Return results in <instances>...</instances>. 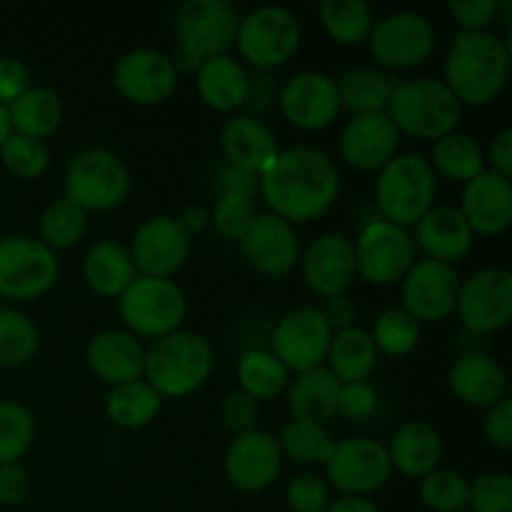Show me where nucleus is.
I'll return each instance as SVG.
<instances>
[{
	"label": "nucleus",
	"mask_w": 512,
	"mask_h": 512,
	"mask_svg": "<svg viewBox=\"0 0 512 512\" xmlns=\"http://www.w3.org/2000/svg\"><path fill=\"white\" fill-rule=\"evenodd\" d=\"M268 213L303 225L320 218L340 195V170L325 150L313 145H293L280 150L268 170L258 178Z\"/></svg>",
	"instance_id": "1"
},
{
	"label": "nucleus",
	"mask_w": 512,
	"mask_h": 512,
	"mask_svg": "<svg viewBox=\"0 0 512 512\" xmlns=\"http://www.w3.org/2000/svg\"><path fill=\"white\" fill-rule=\"evenodd\" d=\"M510 45L495 30H458L443 65V83L470 108L495 103L510 80Z\"/></svg>",
	"instance_id": "2"
},
{
	"label": "nucleus",
	"mask_w": 512,
	"mask_h": 512,
	"mask_svg": "<svg viewBox=\"0 0 512 512\" xmlns=\"http://www.w3.org/2000/svg\"><path fill=\"white\" fill-rule=\"evenodd\" d=\"M213 370V345L193 330L180 328L145 348L143 380L163 400H180L198 393Z\"/></svg>",
	"instance_id": "3"
},
{
	"label": "nucleus",
	"mask_w": 512,
	"mask_h": 512,
	"mask_svg": "<svg viewBox=\"0 0 512 512\" xmlns=\"http://www.w3.org/2000/svg\"><path fill=\"white\" fill-rule=\"evenodd\" d=\"M240 13L228 0H188L175 10L173 63L178 73H195L205 60L230 55Z\"/></svg>",
	"instance_id": "4"
},
{
	"label": "nucleus",
	"mask_w": 512,
	"mask_h": 512,
	"mask_svg": "<svg viewBox=\"0 0 512 512\" xmlns=\"http://www.w3.org/2000/svg\"><path fill=\"white\" fill-rule=\"evenodd\" d=\"M463 110V103L440 78H413L400 80L385 113L400 135L435 143L460 128Z\"/></svg>",
	"instance_id": "5"
},
{
	"label": "nucleus",
	"mask_w": 512,
	"mask_h": 512,
	"mask_svg": "<svg viewBox=\"0 0 512 512\" xmlns=\"http://www.w3.org/2000/svg\"><path fill=\"white\" fill-rule=\"evenodd\" d=\"M438 178L420 153H398L375 173L373 198L380 215L400 228H415L435 205Z\"/></svg>",
	"instance_id": "6"
},
{
	"label": "nucleus",
	"mask_w": 512,
	"mask_h": 512,
	"mask_svg": "<svg viewBox=\"0 0 512 512\" xmlns=\"http://www.w3.org/2000/svg\"><path fill=\"white\" fill-rule=\"evenodd\" d=\"M118 313L128 333L153 343L183 328L188 298L173 278L138 275L118 298Z\"/></svg>",
	"instance_id": "7"
},
{
	"label": "nucleus",
	"mask_w": 512,
	"mask_h": 512,
	"mask_svg": "<svg viewBox=\"0 0 512 512\" xmlns=\"http://www.w3.org/2000/svg\"><path fill=\"white\" fill-rule=\"evenodd\" d=\"M65 198L85 213H108L125 203L133 178L120 155L108 148H85L65 168Z\"/></svg>",
	"instance_id": "8"
},
{
	"label": "nucleus",
	"mask_w": 512,
	"mask_h": 512,
	"mask_svg": "<svg viewBox=\"0 0 512 512\" xmlns=\"http://www.w3.org/2000/svg\"><path fill=\"white\" fill-rule=\"evenodd\" d=\"M303 40V25L283 5H263L240 15L235 50L255 70H273L293 60Z\"/></svg>",
	"instance_id": "9"
},
{
	"label": "nucleus",
	"mask_w": 512,
	"mask_h": 512,
	"mask_svg": "<svg viewBox=\"0 0 512 512\" xmlns=\"http://www.w3.org/2000/svg\"><path fill=\"white\" fill-rule=\"evenodd\" d=\"M58 253L30 235H0V298L30 303L55 288Z\"/></svg>",
	"instance_id": "10"
},
{
	"label": "nucleus",
	"mask_w": 512,
	"mask_h": 512,
	"mask_svg": "<svg viewBox=\"0 0 512 512\" xmlns=\"http://www.w3.org/2000/svg\"><path fill=\"white\" fill-rule=\"evenodd\" d=\"M375 65L388 73H403L423 65L435 50V28L423 13L398 10L375 18L368 40Z\"/></svg>",
	"instance_id": "11"
},
{
	"label": "nucleus",
	"mask_w": 512,
	"mask_h": 512,
	"mask_svg": "<svg viewBox=\"0 0 512 512\" xmlns=\"http://www.w3.org/2000/svg\"><path fill=\"white\" fill-rule=\"evenodd\" d=\"M325 483L340 495L370 498L393 478L385 443L373 438H345L335 440L333 453L325 460Z\"/></svg>",
	"instance_id": "12"
},
{
	"label": "nucleus",
	"mask_w": 512,
	"mask_h": 512,
	"mask_svg": "<svg viewBox=\"0 0 512 512\" xmlns=\"http://www.w3.org/2000/svg\"><path fill=\"white\" fill-rule=\"evenodd\" d=\"M353 248L358 275L378 288L400 283L415 263V243L410 230L383 218L370 220L353 240Z\"/></svg>",
	"instance_id": "13"
},
{
	"label": "nucleus",
	"mask_w": 512,
	"mask_h": 512,
	"mask_svg": "<svg viewBox=\"0 0 512 512\" xmlns=\"http://www.w3.org/2000/svg\"><path fill=\"white\" fill-rule=\"evenodd\" d=\"M455 315L470 335H493L512 320V273L483 268L460 280Z\"/></svg>",
	"instance_id": "14"
},
{
	"label": "nucleus",
	"mask_w": 512,
	"mask_h": 512,
	"mask_svg": "<svg viewBox=\"0 0 512 512\" xmlns=\"http://www.w3.org/2000/svg\"><path fill=\"white\" fill-rule=\"evenodd\" d=\"M333 330L315 305H298L288 310L273 328V355L288 373L323 368L328 358Z\"/></svg>",
	"instance_id": "15"
},
{
	"label": "nucleus",
	"mask_w": 512,
	"mask_h": 512,
	"mask_svg": "<svg viewBox=\"0 0 512 512\" xmlns=\"http://www.w3.org/2000/svg\"><path fill=\"white\" fill-rule=\"evenodd\" d=\"M178 68L170 53L158 48H133L113 65V85L123 100L140 108L165 103L178 88Z\"/></svg>",
	"instance_id": "16"
},
{
	"label": "nucleus",
	"mask_w": 512,
	"mask_h": 512,
	"mask_svg": "<svg viewBox=\"0 0 512 512\" xmlns=\"http://www.w3.org/2000/svg\"><path fill=\"white\" fill-rule=\"evenodd\" d=\"M460 275L455 265L438 260H415L413 268L400 280V308L413 315L420 325L440 323L455 313Z\"/></svg>",
	"instance_id": "17"
},
{
	"label": "nucleus",
	"mask_w": 512,
	"mask_h": 512,
	"mask_svg": "<svg viewBox=\"0 0 512 512\" xmlns=\"http://www.w3.org/2000/svg\"><path fill=\"white\" fill-rule=\"evenodd\" d=\"M278 108L290 125L308 133L330 128L343 113L338 83L320 70H300L285 80L278 93Z\"/></svg>",
	"instance_id": "18"
},
{
	"label": "nucleus",
	"mask_w": 512,
	"mask_h": 512,
	"mask_svg": "<svg viewBox=\"0 0 512 512\" xmlns=\"http://www.w3.org/2000/svg\"><path fill=\"white\" fill-rule=\"evenodd\" d=\"M245 263L265 278H288L300 263V238L295 225L273 213H255L238 240Z\"/></svg>",
	"instance_id": "19"
},
{
	"label": "nucleus",
	"mask_w": 512,
	"mask_h": 512,
	"mask_svg": "<svg viewBox=\"0 0 512 512\" xmlns=\"http://www.w3.org/2000/svg\"><path fill=\"white\" fill-rule=\"evenodd\" d=\"M128 250L138 275L173 278L188 263L193 240L180 228L175 215H153L138 225Z\"/></svg>",
	"instance_id": "20"
},
{
	"label": "nucleus",
	"mask_w": 512,
	"mask_h": 512,
	"mask_svg": "<svg viewBox=\"0 0 512 512\" xmlns=\"http://www.w3.org/2000/svg\"><path fill=\"white\" fill-rule=\"evenodd\" d=\"M283 463L285 458L280 453L278 438L268 430L255 428L235 435L225 450L223 468L233 488L243 493H263L280 478Z\"/></svg>",
	"instance_id": "21"
},
{
	"label": "nucleus",
	"mask_w": 512,
	"mask_h": 512,
	"mask_svg": "<svg viewBox=\"0 0 512 512\" xmlns=\"http://www.w3.org/2000/svg\"><path fill=\"white\" fill-rule=\"evenodd\" d=\"M300 275L308 290L318 298L328 300L335 295H345V290L358 278L353 240L343 233H323L300 253Z\"/></svg>",
	"instance_id": "22"
},
{
	"label": "nucleus",
	"mask_w": 512,
	"mask_h": 512,
	"mask_svg": "<svg viewBox=\"0 0 512 512\" xmlns=\"http://www.w3.org/2000/svg\"><path fill=\"white\" fill-rule=\"evenodd\" d=\"M403 135L388 118V113L353 115L340 130L338 150L345 165L360 173H378L398 155Z\"/></svg>",
	"instance_id": "23"
},
{
	"label": "nucleus",
	"mask_w": 512,
	"mask_h": 512,
	"mask_svg": "<svg viewBox=\"0 0 512 512\" xmlns=\"http://www.w3.org/2000/svg\"><path fill=\"white\" fill-rule=\"evenodd\" d=\"M85 360L95 378L115 388V385L143 380L145 345L125 328H108L90 338Z\"/></svg>",
	"instance_id": "24"
},
{
	"label": "nucleus",
	"mask_w": 512,
	"mask_h": 512,
	"mask_svg": "<svg viewBox=\"0 0 512 512\" xmlns=\"http://www.w3.org/2000/svg\"><path fill=\"white\" fill-rule=\"evenodd\" d=\"M460 215L473 235H500L512 223V180L490 170L463 185Z\"/></svg>",
	"instance_id": "25"
},
{
	"label": "nucleus",
	"mask_w": 512,
	"mask_h": 512,
	"mask_svg": "<svg viewBox=\"0 0 512 512\" xmlns=\"http://www.w3.org/2000/svg\"><path fill=\"white\" fill-rule=\"evenodd\" d=\"M220 148L228 165L255 178H260L280 153L278 138L270 125L255 115H233L220 130Z\"/></svg>",
	"instance_id": "26"
},
{
	"label": "nucleus",
	"mask_w": 512,
	"mask_h": 512,
	"mask_svg": "<svg viewBox=\"0 0 512 512\" xmlns=\"http://www.w3.org/2000/svg\"><path fill=\"white\" fill-rule=\"evenodd\" d=\"M448 383L455 398L475 410H488L508 398V375L503 365L478 350L460 355L450 365Z\"/></svg>",
	"instance_id": "27"
},
{
	"label": "nucleus",
	"mask_w": 512,
	"mask_h": 512,
	"mask_svg": "<svg viewBox=\"0 0 512 512\" xmlns=\"http://www.w3.org/2000/svg\"><path fill=\"white\" fill-rule=\"evenodd\" d=\"M413 230V243L423 248L425 258L445 265L465 260L475 245L473 230L453 205H433Z\"/></svg>",
	"instance_id": "28"
},
{
	"label": "nucleus",
	"mask_w": 512,
	"mask_h": 512,
	"mask_svg": "<svg viewBox=\"0 0 512 512\" xmlns=\"http://www.w3.org/2000/svg\"><path fill=\"white\" fill-rule=\"evenodd\" d=\"M393 473L420 480L440 468L443 460V438L425 420H408L385 443Z\"/></svg>",
	"instance_id": "29"
},
{
	"label": "nucleus",
	"mask_w": 512,
	"mask_h": 512,
	"mask_svg": "<svg viewBox=\"0 0 512 512\" xmlns=\"http://www.w3.org/2000/svg\"><path fill=\"white\" fill-rule=\"evenodd\" d=\"M195 88L210 110L235 113L248 103L250 73L233 55H218L195 70Z\"/></svg>",
	"instance_id": "30"
},
{
	"label": "nucleus",
	"mask_w": 512,
	"mask_h": 512,
	"mask_svg": "<svg viewBox=\"0 0 512 512\" xmlns=\"http://www.w3.org/2000/svg\"><path fill=\"white\" fill-rule=\"evenodd\" d=\"M338 390V378L325 365L298 373L283 393L290 420L328 425L338 415Z\"/></svg>",
	"instance_id": "31"
},
{
	"label": "nucleus",
	"mask_w": 512,
	"mask_h": 512,
	"mask_svg": "<svg viewBox=\"0 0 512 512\" xmlns=\"http://www.w3.org/2000/svg\"><path fill=\"white\" fill-rule=\"evenodd\" d=\"M400 80H403L400 75L388 73L378 65H358V68L345 70L335 80L338 83L340 108L348 110L350 118L353 115L385 113Z\"/></svg>",
	"instance_id": "32"
},
{
	"label": "nucleus",
	"mask_w": 512,
	"mask_h": 512,
	"mask_svg": "<svg viewBox=\"0 0 512 512\" xmlns=\"http://www.w3.org/2000/svg\"><path fill=\"white\" fill-rule=\"evenodd\" d=\"M135 278L138 270L130 258V250L118 240H98L85 253L83 280L100 298L118 300Z\"/></svg>",
	"instance_id": "33"
},
{
	"label": "nucleus",
	"mask_w": 512,
	"mask_h": 512,
	"mask_svg": "<svg viewBox=\"0 0 512 512\" xmlns=\"http://www.w3.org/2000/svg\"><path fill=\"white\" fill-rule=\"evenodd\" d=\"M63 100L55 90L43 85H30L15 103L8 105V118L13 133L33 140H48L58 133L63 123Z\"/></svg>",
	"instance_id": "34"
},
{
	"label": "nucleus",
	"mask_w": 512,
	"mask_h": 512,
	"mask_svg": "<svg viewBox=\"0 0 512 512\" xmlns=\"http://www.w3.org/2000/svg\"><path fill=\"white\" fill-rule=\"evenodd\" d=\"M378 355L370 330L353 325L333 333L325 368L338 378V383H360L373 375Z\"/></svg>",
	"instance_id": "35"
},
{
	"label": "nucleus",
	"mask_w": 512,
	"mask_h": 512,
	"mask_svg": "<svg viewBox=\"0 0 512 512\" xmlns=\"http://www.w3.org/2000/svg\"><path fill=\"white\" fill-rule=\"evenodd\" d=\"M428 163L435 178H445L450 183L465 185L478 178L480 173H485L483 145L463 130H453V133L435 140Z\"/></svg>",
	"instance_id": "36"
},
{
	"label": "nucleus",
	"mask_w": 512,
	"mask_h": 512,
	"mask_svg": "<svg viewBox=\"0 0 512 512\" xmlns=\"http://www.w3.org/2000/svg\"><path fill=\"white\" fill-rule=\"evenodd\" d=\"M235 378H238V390L248 393L258 403L280 398L290 383L288 368L268 348L245 350L235 365Z\"/></svg>",
	"instance_id": "37"
},
{
	"label": "nucleus",
	"mask_w": 512,
	"mask_h": 512,
	"mask_svg": "<svg viewBox=\"0 0 512 512\" xmlns=\"http://www.w3.org/2000/svg\"><path fill=\"white\" fill-rule=\"evenodd\" d=\"M163 398L145 380L115 385L105 398V415L123 430L148 428L158 418Z\"/></svg>",
	"instance_id": "38"
},
{
	"label": "nucleus",
	"mask_w": 512,
	"mask_h": 512,
	"mask_svg": "<svg viewBox=\"0 0 512 512\" xmlns=\"http://www.w3.org/2000/svg\"><path fill=\"white\" fill-rule=\"evenodd\" d=\"M320 25L338 45H360L373 30L375 15L365 0H325L320 3Z\"/></svg>",
	"instance_id": "39"
},
{
	"label": "nucleus",
	"mask_w": 512,
	"mask_h": 512,
	"mask_svg": "<svg viewBox=\"0 0 512 512\" xmlns=\"http://www.w3.org/2000/svg\"><path fill=\"white\" fill-rule=\"evenodd\" d=\"M38 233L40 243L48 245L53 253L75 248L88 233V213L63 195V198L53 200L43 208L38 220Z\"/></svg>",
	"instance_id": "40"
},
{
	"label": "nucleus",
	"mask_w": 512,
	"mask_h": 512,
	"mask_svg": "<svg viewBox=\"0 0 512 512\" xmlns=\"http://www.w3.org/2000/svg\"><path fill=\"white\" fill-rule=\"evenodd\" d=\"M40 348L38 325L13 305H0V368L30 363Z\"/></svg>",
	"instance_id": "41"
},
{
	"label": "nucleus",
	"mask_w": 512,
	"mask_h": 512,
	"mask_svg": "<svg viewBox=\"0 0 512 512\" xmlns=\"http://www.w3.org/2000/svg\"><path fill=\"white\" fill-rule=\"evenodd\" d=\"M278 445L283 458L298 465H325L333 453L335 438L330 435L328 425L305 423V420H290L278 435Z\"/></svg>",
	"instance_id": "42"
},
{
	"label": "nucleus",
	"mask_w": 512,
	"mask_h": 512,
	"mask_svg": "<svg viewBox=\"0 0 512 512\" xmlns=\"http://www.w3.org/2000/svg\"><path fill=\"white\" fill-rule=\"evenodd\" d=\"M370 335H373L378 353L390 355V358H405V355H410L420 345L423 325L413 315L405 313L400 305H395V308L383 310L375 318Z\"/></svg>",
	"instance_id": "43"
},
{
	"label": "nucleus",
	"mask_w": 512,
	"mask_h": 512,
	"mask_svg": "<svg viewBox=\"0 0 512 512\" xmlns=\"http://www.w3.org/2000/svg\"><path fill=\"white\" fill-rule=\"evenodd\" d=\"M35 440V418L18 400L0 403V465L18 463Z\"/></svg>",
	"instance_id": "44"
},
{
	"label": "nucleus",
	"mask_w": 512,
	"mask_h": 512,
	"mask_svg": "<svg viewBox=\"0 0 512 512\" xmlns=\"http://www.w3.org/2000/svg\"><path fill=\"white\" fill-rule=\"evenodd\" d=\"M420 500L433 512H463L468 510L470 478L450 468H438L420 478Z\"/></svg>",
	"instance_id": "45"
},
{
	"label": "nucleus",
	"mask_w": 512,
	"mask_h": 512,
	"mask_svg": "<svg viewBox=\"0 0 512 512\" xmlns=\"http://www.w3.org/2000/svg\"><path fill=\"white\" fill-rule=\"evenodd\" d=\"M0 163L13 178L35 180L48 170L50 150L43 140L10 133L8 140L0 145Z\"/></svg>",
	"instance_id": "46"
},
{
	"label": "nucleus",
	"mask_w": 512,
	"mask_h": 512,
	"mask_svg": "<svg viewBox=\"0 0 512 512\" xmlns=\"http://www.w3.org/2000/svg\"><path fill=\"white\" fill-rule=\"evenodd\" d=\"M255 218L253 198L243 193H218V200L210 213V225L215 233L225 240L238 243L243 233L248 230L250 220Z\"/></svg>",
	"instance_id": "47"
},
{
	"label": "nucleus",
	"mask_w": 512,
	"mask_h": 512,
	"mask_svg": "<svg viewBox=\"0 0 512 512\" xmlns=\"http://www.w3.org/2000/svg\"><path fill=\"white\" fill-rule=\"evenodd\" d=\"M468 512H512V478L505 470H488L470 480Z\"/></svg>",
	"instance_id": "48"
},
{
	"label": "nucleus",
	"mask_w": 512,
	"mask_h": 512,
	"mask_svg": "<svg viewBox=\"0 0 512 512\" xmlns=\"http://www.w3.org/2000/svg\"><path fill=\"white\" fill-rule=\"evenodd\" d=\"M330 500V485L318 475H298L285 488V505L290 512H325Z\"/></svg>",
	"instance_id": "49"
},
{
	"label": "nucleus",
	"mask_w": 512,
	"mask_h": 512,
	"mask_svg": "<svg viewBox=\"0 0 512 512\" xmlns=\"http://www.w3.org/2000/svg\"><path fill=\"white\" fill-rule=\"evenodd\" d=\"M378 390L368 380L360 383H340L338 390V415L348 420H365L378 410Z\"/></svg>",
	"instance_id": "50"
},
{
	"label": "nucleus",
	"mask_w": 512,
	"mask_h": 512,
	"mask_svg": "<svg viewBox=\"0 0 512 512\" xmlns=\"http://www.w3.org/2000/svg\"><path fill=\"white\" fill-rule=\"evenodd\" d=\"M450 18L455 20L463 33H480L490 30L498 15V0H455L448 5Z\"/></svg>",
	"instance_id": "51"
},
{
	"label": "nucleus",
	"mask_w": 512,
	"mask_h": 512,
	"mask_svg": "<svg viewBox=\"0 0 512 512\" xmlns=\"http://www.w3.org/2000/svg\"><path fill=\"white\" fill-rule=\"evenodd\" d=\"M220 415H223V423L235 435L248 433V430L258 428L260 403L250 398L248 393H243V390H230L223 398V405H220Z\"/></svg>",
	"instance_id": "52"
},
{
	"label": "nucleus",
	"mask_w": 512,
	"mask_h": 512,
	"mask_svg": "<svg viewBox=\"0 0 512 512\" xmlns=\"http://www.w3.org/2000/svg\"><path fill=\"white\" fill-rule=\"evenodd\" d=\"M483 435L493 448L508 453L512 450V400L505 398L485 410Z\"/></svg>",
	"instance_id": "53"
},
{
	"label": "nucleus",
	"mask_w": 512,
	"mask_h": 512,
	"mask_svg": "<svg viewBox=\"0 0 512 512\" xmlns=\"http://www.w3.org/2000/svg\"><path fill=\"white\" fill-rule=\"evenodd\" d=\"M30 88V70L15 55H0V105L8 108Z\"/></svg>",
	"instance_id": "54"
},
{
	"label": "nucleus",
	"mask_w": 512,
	"mask_h": 512,
	"mask_svg": "<svg viewBox=\"0 0 512 512\" xmlns=\"http://www.w3.org/2000/svg\"><path fill=\"white\" fill-rule=\"evenodd\" d=\"M30 493V473L20 463L0 465V505H20Z\"/></svg>",
	"instance_id": "55"
},
{
	"label": "nucleus",
	"mask_w": 512,
	"mask_h": 512,
	"mask_svg": "<svg viewBox=\"0 0 512 512\" xmlns=\"http://www.w3.org/2000/svg\"><path fill=\"white\" fill-rule=\"evenodd\" d=\"M485 153V170L495 175L510 178L512 175V130L503 128L500 133L493 135L488 150Z\"/></svg>",
	"instance_id": "56"
},
{
	"label": "nucleus",
	"mask_w": 512,
	"mask_h": 512,
	"mask_svg": "<svg viewBox=\"0 0 512 512\" xmlns=\"http://www.w3.org/2000/svg\"><path fill=\"white\" fill-rule=\"evenodd\" d=\"M320 313H323L325 323L330 325L333 333L345 328H353L355 318H358V310H355L353 300L348 295H335V298H328L323 305H320Z\"/></svg>",
	"instance_id": "57"
},
{
	"label": "nucleus",
	"mask_w": 512,
	"mask_h": 512,
	"mask_svg": "<svg viewBox=\"0 0 512 512\" xmlns=\"http://www.w3.org/2000/svg\"><path fill=\"white\" fill-rule=\"evenodd\" d=\"M218 193H243L253 198L258 193V178L225 163V168L218 175Z\"/></svg>",
	"instance_id": "58"
},
{
	"label": "nucleus",
	"mask_w": 512,
	"mask_h": 512,
	"mask_svg": "<svg viewBox=\"0 0 512 512\" xmlns=\"http://www.w3.org/2000/svg\"><path fill=\"white\" fill-rule=\"evenodd\" d=\"M175 218H178L180 228H183L185 233H188L190 240H193L195 235L205 233V230H208V225H210V213H208V208H205V205H200V203L185 205L183 213L175 215Z\"/></svg>",
	"instance_id": "59"
},
{
	"label": "nucleus",
	"mask_w": 512,
	"mask_h": 512,
	"mask_svg": "<svg viewBox=\"0 0 512 512\" xmlns=\"http://www.w3.org/2000/svg\"><path fill=\"white\" fill-rule=\"evenodd\" d=\"M325 512H380L370 498H353V495H338L330 500Z\"/></svg>",
	"instance_id": "60"
},
{
	"label": "nucleus",
	"mask_w": 512,
	"mask_h": 512,
	"mask_svg": "<svg viewBox=\"0 0 512 512\" xmlns=\"http://www.w3.org/2000/svg\"><path fill=\"white\" fill-rule=\"evenodd\" d=\"M13 133V128H10V118H8V108L5 105H0V145L8 140V135Z\"/></svg>",
	"instance_id": "61"
},
{
	"label": "nucleus",
	"mask_w": 512,
	"mask_h": 512,
	"mask_svg": "<svg viewBox=\"0 0 512 512\" xmlns=\"http://www.w3.org/2000/svg\"><path fill=\"white\" fill-rule=\"evenodd\" d=\"M463 512H468V510H463Z\"/></svg>",
	"instance_id": "62"
}]
</instances>
